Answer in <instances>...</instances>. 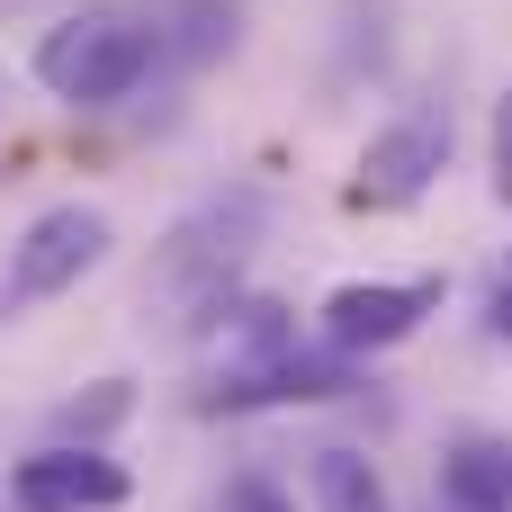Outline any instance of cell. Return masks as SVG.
Masks as SVG:
<instances>
[{
	"label": "cell",
	"instance_id": "8fae6325",
	"mask_svg": "<svg viewBox=\"0 0 512 512\" xmlns=\"http://www.w3.org/2000/svg\"><path fill=\"white\" fill-rule=\"evenodd\" d=\"M216 512H297V504H288V495H279L270 477H234V486H225V504H216Z\"/></svg>",
	"mask_w": 512,
	"mask_h": 512
},
{
	"label": "cell",
	"instance_id": "6da1fadb",
	"mask_svg": "<svg viewBox=\"0 0 512 512\" xmlns=\"http://www.w3.org/2000/svg\"><path fill=\"white\" fill-rule=\"evenodd\" d=\"M153 54H162V27L135 18V9H117V0H99V9H72L63 27H45L36 81L54 99H72V108H117L153 72Z\"/></svg>",
	"mask_w": 512,
	"mask_h": 512
},
{
	"label": "cell",
	"instance_id": "3957f363",
	"mask_svg": "<svg viewBox=\"0 0 512 512\" xmlns=\"http://www.w3.org/2000/svg\"><path fill=\"white\" fill-rule=\"evenodd\" d=\"M99 261H108V216H99V207H45V216L9 243L0 306H45V297L81 288Z\"/></svg>",
	"mask_w": 512,
	"mask_h": 512
},
{
	"label": "cell",
	"instance_id": "7a4b0ae2",
	"mask_svg": "<svg viewBox=\"0 0 512 512\" xmlns=\"http://www.w3.org/2000/svg\"><path fill=\"white\" fill-rule=\"evenodd\" d=\"M261 225H270L261 189H216V198H198V207L171 225V243L153 252V279H144V297H162V306H180V315H207V306H225V288H234V270L252 261Z\"/></svg>",
	"mask_w": 512,
	"mask_h": 512
},
{
	"label": "cell",
	"instance_id": "ba28073f",
	"mask_svg": "<svg viewBox=\"0 0 512 512\" xmlns=\"http://www.w3.org/2000/svg\"><path fill=\"white\" fill-rule=\"evenodd\" d=\"M441 504L450 512H512V432H459L441 450Z\"/></svg>",
	"mask_w": 512,
	"mask_h": 512
},
{
	"label": "cell",
	"instance_id": "4fadbf2b",
	"mask_svg": "<svg viewBox=\"0 0 512 512\" xmlns=\"http://www.w3.org/2000/svg\"><path fill=\"white\" fill-rule=\"evenodd\" d=\"M486 324H495V333H504V342H512V270H504V279H495V297H486Z\"/></svg>",
	"mask_w": 512,
	"mask_h": 512
},
{
	"label": "cell",
	"instance_id": "5b68a950",
	"mask_svg": "<svg viewBox=\"0 0 512 512\" xmlns=\"http://www.w3.org/2000/svg\"><path fill=\"white\" fill-rule=\"evenodd\" d=\"M432 306H441V279H342V288L324 297V342H333L342 360L396 351Z\"/></svg>",
	"mask_w": 512,
	"mask_h": 512
},
{
	"label": "cell",
	"instance_id": "7c38bea8",
	"mask_svg": "<svg viewBox=\"0 0 512 512\" xmlns=\"http://www.w3.org/2000/svg\"><path fill=\"white\" fill-rule=\"evenodd\" d=\"M495 198H512V99H504V117H495Z\"/></svg>",
	"mask_w": 512,
	"mask_h": 512
},
{
	"label": "cell",
	"instance_id": "30bf717a",
	"mask_svg": "<svg viewBox=\"0 0 512 512\" xmlns=\"http://www.w3.org/2000/svg\"><path fill=\"white\" fill-rule=\"evenodd\" d=\"M126 405H135V396H126V378H99V387H90V396H72V405H63L54 423H63L72 441H90V450H99V441H108V432L126 423Z\"/></svg>",
	"mask_w": 512,
	"mask_h": 512
},
{
	"label": "cell",
	"instance_id": "277c9868",
	"mask_svg": "<svg viewBox=\"0 0 512 512\" xmlns=\"http://www.w3.org/2000/svg\"><path fill=\"white\" fill-rule=\"evenodd\" d=\"M441 162H450V117H396V126H378V135L360 144L351 207L396 216V207H414V198L441 180Z\"/></svg>",
	"mask_w": 512,
	"mask_h": 512
},
{
	"label": "cell",
	"instance_id": "9c48e42d",
	"mask_svg": "<svg viewBox=\"0 0 512 512\" xmlns=\"http://www.w3.org/2000/svg\"><path fill=\"white\" fill-rule=\"evenodd\" d=\"M306 486H315V512H387V486L360 450H315Z\"/></svg>",
	"mask_w": 512,
	"mask_h": 512
},
{
	"label": "cell",
	"instance_id": "8992f818",
	"mask_svg": "<svg viewBox=\"0 0 512 512\" xmlns=\"http://www.w3.org/2000/svg\"><path fill=\"white\" fill-rule=\"evenodd\" d=\"M9 504L18 512H117L126 504V468L108 450H90V441L36 450V459L9 468Z\"/></svg>",
	"mask_w": 512,
	"mask_h": 512
},
{
	"label": "cell",
	"instance_id": "52a82bcc",
	"mask_svg": "<svg viewBox=\"0 0 512 512\" xmlns=\"http://www.w3.org/2000/svg\"><path fill=\"white\" fill-rule=\"evenodd\" d=\"M342 387H351L342 351H333V360L279 351V360H252V369H216V387H207L198 405H207V414H261V405H324V396H342Z\"/></svg>",
	"mask_w": 512,
	"mask_h": 512
}]
</instances>
